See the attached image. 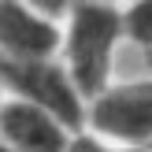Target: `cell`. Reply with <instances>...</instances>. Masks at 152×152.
<instances>
[{"label": "cell", "mask_w": 152, "mask_h": 152, "mask_svg": "<svg viewBox=\"0 0 152 152\" xmlns=\"http://www.w3.org/2000/svg\"><path fill=\"white\" fill-rule=\"evenodd\" d=\"M119 56H123V22L119 4H71L63 19V41H59V63L86 96L93 100L100 89L115 82Z\"/></svg>", "instance_id": "1"}, {"label": "cell", "mask_w": 152, "mask_h": 152, "mask_svg": "<svg viewBox=\"0 0 152 152\" xmlns=\"http://www.w3.org/2000/svg\"><path fill=\"white\" fill-rule=\"evenodd\" d=\"M86 137L115 152L152 148V74L115 78L86 104Z\"/></svg>", "instance_id": "2"}, {"label": "cell", "mask_w": 152, "mask_h": 152, "mask_svg": "<svg viewBox=\"0 0 152 152\" xmlns=\"http://www.w3.org/2000/svg\"><path fill=\"white\" fill-rule=\"evenodd\" d=\"M0 86H4V96L26 100L56 115L71 134H86V96L78 93L59 59H34V63L0 59Z\"/></svg>", "instance_id": "3"}, {"label": "cell", "mask_w": 152, "mask_h": 152, "mask_svg": "<svg viewBox=\"0 0 152 152\" xmlns=\"http://www.w3.org/2000/svg\"><path fill=\"white\" fill-rule=\"evenodd\" d=\"M67 11H71V4H15V0H0V59H7V63L59 59Z\"/></svg>", "instance_id": "4"}, {"label": "cell", "mask_w": 152, "mask_h": 152, "mask_svg": "<svg viewBox=\"0 0 152 152\" xmlns=\"http://www.w3.org/2000/svg\"><path fill=\"white\" fill-rule=\"evenodd\" d=\"M82 134H71L56 115L26 100L4 96L0 104V141L11 152H71Z\"/></svg>", "instance_id": "5"}, {"label": "cell", "mask_w": 152, "mask_h": 152, "mask_svg": "<svg viewBox=\"0 0 152 152\" xmlns=\"http://www.w3.org/2000/svg\"><path fill=\"white\" fill-rule=\"evenodd\" d=\"M119 22H123V48L145 52L152 59V0L119 7Z\"/></svg>", "instance_id": "6"}, {"label": "cell", "mask_w": 152, "mask_h": 152, "mask_svg": "<svg viewBox=\"0 0 152 152\" xmlns=\"http://www.w3.org/2000/svg\"><path fill=\"white\" fill-rule=\"evenodd\" d=\"M86 152H115V148H104V145H96V141L89 137V141H86Z\"/></svg>", "instance_id": "7"}, {"label": "cell", "mask_w": 152, "mask_h": 152, "mask_svg": "<svg viewBox=\"0 0 152 152\" xmlns=\"http://www.w3.org/2000/svg\"><path fill=\"white\" fill-rule=\"evenodd\" d=\"M0 152H11V148H7V145H4V141H0Z\"/></svg>", "instance_id": "8"}, {"label": "cell", "mask_w": 152, "mask_h": 152, "mask_svg": "<svg viewBox=\"0 0 152 152\" xmlns=\"http://www.w3.org/2000/svg\"><path fill=\"white\" fill-rule=\"evenodd\" d=\"M0 104H4V86H0Z\"/></svg>", "instance_id": "9"}, {"label": "cell", "mask_w": 152, "mask_h": 152, "mask_svg": "<svg viewBox=\"0 0 152 152\" xmlns=\"http://www.w3.org/2000/svg\"><path fill=\"white\" fill-rule=\"evenodd\" d=\"M148 152H152V148H148Z\"/></svg>", "instance_id": "10"}]
</instances>
